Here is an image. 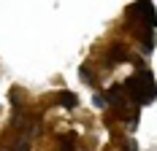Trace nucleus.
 I'll list each match as a JSON object with an SVG mask.
<instances>
[{
  "label": "nucleus",
  "mask_w": 157,
  "mask_h": 151,
  "mask_svg": "<svg viewBox=\"0 0 157 151\" xmlns=\"http://www.w3.org/2000/svg\"><path fill=\"white\" fill-rule=\"evenodd\" d=\"M125 92L130 97L133 105H149L157 100V84L152 70H141V73H133L125 81Z\"/></svg>",
  "instance_id": "1"
},
{
  "label": "nucleus",
  "mask_w": 157,
  "mask_h": 151,
  "mask_svg": "<svg viewBox=\"0 0 157 151\" xmlns=\"http://www.w3.org/2000/svg\"><path fill=\"white\" fill-rule=\"evenodd\" d=\"M127 16L136 19V22H141L146 30H155L157 27V11H155V6H152V0H138V3H133V6L127 8Z\"/></svg>",
  "instance_id": "2"
},
{
  "label": "nucleus",
  "mask_w": 157,
  "mask_h": 151,
  "mask_svg": "<svg viewBox=\"0 0 157 151\" xmlns=\"http://www.w3.org/2000/svg\"><path fill=\"white\" fill-rule=\"evenodd\" d=\"M60 105H65V108H76V105H78V97L73 94V92H60Z\"/></svg>",
  "instance_id": "3"
},
{
  "label": "nucleus",
  "mask_w": 157,
  "mask_h": 151,
  "mask_svg": "<svg viewBox=\"0 0 157 151\" xmlns=\"http://www.w3.org/2000/svg\"><path fill=\"white\" fill-rule=\"evenodd\" d=\"M60 151H78L76 138H73V135H71V138H60Z\"/></svg>",
  "instance_id": "4"
},
{
  "label": "nucleus",
  "mask_w": 157,
  "mask_h": 151,
  "mask_svg": "<svg viewBox=\"0 0 157 151\" xmlns=\"http://www.w3.org/2000/svg\"><path fill=\"white\" fill-rule=\"evenodd\" d=\"M92 105L95 108H106L109 103H106V94H92Z\"/></svg>",
  "instance_id": "5"
}]
</instances>
